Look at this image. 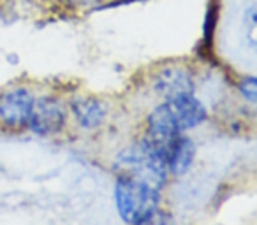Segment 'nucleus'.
<instances>
[{
  "instance_id": "nucleus-1",
  "label": "nucleus",
  "mask_w": 257,
  "mask_h": 225,
  "mask_svg": "<svg viewBox=\"0 0 257 225\" xmlns=\"http://www.w3.org/2000/svg\"><path fill=\"white\" fill-rule=\"evenodd\" d=\"M114 202L120 216L127 223L143 225L157 214L161 197L155 185L134 174H125L116 179Z\"/></svg>"
},
{
  "instance_id": "nucleus-2",
  "label": "nucleus",
  "mask_w": 257,
  "mask_h": 225,
  "mask_svg": "<svg viewBox=\"0 0 257 225\" xmlns=\"http://www.w3.org/2000/svg\"><path fill=\"white\" fill-rule=\"evenodd\" d=\"M36 97L25 86H15L0 93V125L18 130L29 127Z\"/></svg>"
},
{
  "instance_id": "nucleus-5",
  "label": "nucleus",
  "mask_w": 257,
  "mask_h": 225,
  "mask_svg": "<svg viewBox=\"0 0 257 225\" xmlns=\"http://www.w3.org/2000/svg\"><path fill=\"white\" fill-rule=\"evenodd\" d=\"M155 90L159 95L166 100L178 99V97L192 95L194 93V81L192 76L187 69L182 67H169L162 69L155 78Z\"/></svg>"
},
{
  "instance_id": "nucleus-3",
  "label": "nucleus",
  "mask_w": 257,
  "mask_h": 225,
  "mask_svg": "<svg viewBox=\"0 0 257 225\" xmlns=\"http://www.w3.org/2000/svg\"><path fill=\"white\" fill-rule=\"evenodd\" d=\"M65 125V107L60 100L53 97H41L36 99L32 115L29 120V127L37 136H53L60 132Z\"/></svg>"
},
{
  "instance_id": "nucleus-4",
  "label": "nucleus",
  "mask_w": 257,
  "mask_h": 225,
  "mask_svg": "<svg viewBox=\"0 0 257 225\" xmlns=\"http://www.w3.org/2000/svg\"><path fill=\"white\" fill-rule=\"evenodd\" d=\"M166 107H168L169 115H171L173 122H175L176 129L180 132L196 129L199 123L206 120V109L199 100L192 95L178 97V99L166 100Z\"/></svg>"
},
{
  "instance_id": "nucleus-8",
  "label": "nucleus",
  "mask_w": 257,
  "mask_h": 225,
  "mask_svg": "<svg viewBox=\"0 0 257 225\" xmlns=\"http://www.w3.org/2000/svg\"><path fill=\"white\" fill-rule=\"evenodd\" d=\"M239 92L245 97L246 100L257 104V78L255 76H250V78H245L241 83H239Z\"/></svg>"
},
{
  "instance_id": "nucleus-7",
  "label": "nucleus",
  "mask_w": 257,
  "mask_h": 225,
  "mask_svg": "<svg viewBox=\"0 0 257 225\" xmlns=\"http://www.w3.org/2000/svg\"><path fill=\"white\" fill-rule=\"evenodd\" d=\"M196 157V144L189 137L178 136L168 150V169L176 176H182L189 171Z\"/></svg>"
},
{
  "instance_id": "nucleus-6",
  "label": "nucleus",
  "mask_w": 257,
  "mask_h": 225,
  "mask_svg": "<svg viewBox=\"0 0 257 225\" xmlns=\"http://www.w3.org/2000/svg\"><path fill=\"white\" fill-rule=\"evenodd\" d=\"M71 109L74 113L78 123L83 129H97L106 118V104L90 97H78L72 99Z\"/></svg>"
}]
</instances>
